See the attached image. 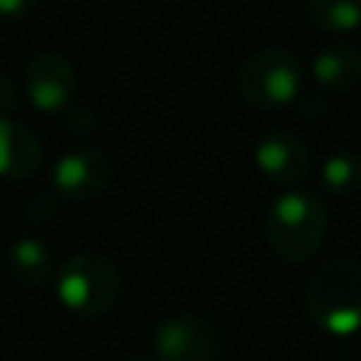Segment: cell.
Wrapping results in <instances>:
<instances>
[{"instance_id": "obj_3", "label": "cell", "mask_w": 361, "mask_h": 361, "mask_svg": "<svg viewBox=\"0 0 361 361\" xmlns=\"http://www.w3.org/2000/svg\"><path fill=\"white\" fill-rule=\"evenodd\" d=\"M59 302L79 316H102L121 296V274L102 254H76L56 271Z\"/></svg>"}, {"instance_id": "obj_5", "label": "cell", "mask_w": 361, "mask_h": 361, "mask_svg": "<svg viewBox=\"0 0 361 361\" xmlns=\"http://www.w3.org/2000/svg\"><path fill=\"white\" fill-rule=\"evenodd\" d=\"M113 164L102 149L76 147L65 152L51 172V183L68 200H90L110 186Z\"/></svg>"}, {"instance_id": "obj_13", "label": "cell", "mask_w": 361, "mask_h": 361, "mask_svg": "<svg viewBox=\"0 0 361 361\" xmlns=\"http://www.w3.org/2000/svg\"><path fill=\"white\" fill-rule=\"evenodd\" d=\"M319 180H322V186H324L330 195H336V197L355 195V192L361 189V155H358V152H350V149L333 152V155L322 164Z\"/></svg>"}, {"instance_id": "obj_1", "label": "cell", "mask_w": 361, "mask_h": 361, "mask_svg": "<svg viewBox=\"0 0 361 361\" xmlns=\"http://www.w3.org/2000/svg\"><path fill=\"white\" fill-rule=\"evenodd\" d=\"M327 231V212L319 195L305 189L282 192L268 214H265V240L271 251L285 262H305L310 259L324 240Z\"/></svg>"}, {"instance_id": "obj_8", "label": "cell", "mask_w": 361, "mask_h": 361, "mask_svg": "<svg viewBox=\"0 0 361 361\" xmlns=\"http://www.w3.org/2000/svg\"><path fill=\"white\" fill-rule=\"evenodd\" d=\"M254 164L271 183H279V186H293L305 180L310 172V155L305 144L296 135L282 133V130L265 133L257 141Z\"/></svg>"}, {"instance_id": "obj_12", "label": "cell", "mask_w": 361, "mask_h": 361, "mask_svg": "<svg viewBox=\"0 0 361 361\" xmlns=\"http://www.w3.org/2000/svg\"><path fill=\"white\" fill-rule=\"evenodd\" d=\"M305 20L324 34H353L361 28V0H305Z\"/></svg>"}, {"instance_id": "obj_6", "label": "cell", "mask_w": 361, "mask_h": 361, "mask_svg": "<svg viewBox=\"0 0 361 361\" xmlns=\"http://www.w3.org/2000/svg\"><path fill=\"white\" fill-rule=\"evenodd\" d=\"M152 344L158 361H212L217 353V333L206 319L183 313L161 322Z\"/></svg>"}, {"instance_id": "obj_4", "label": "cell", "mask_w": 361, "mask_h": 361, "mask_svg": "<svg viewBox=\"0 0 361 361\" xmlns=\"http://www.w3.org/2000/svg\"><path fill=\"white\" fill-rule=\"evenodd\" d=\"M237 90L248 107H285L302 93V62L288 48H262L243 62Z\"/></svg>"}, {"instance_id": "obj_11", "label": "cell", "mask_w": 361, "mask_h": 361, "mask_svg": "<svg viewBox=\"0 0 361 361\" xmlns=\"http://www.w3.org/2000/svg\"><path fill=\"white\" fill-rule=\"evenodd\" d=\"M8 271L23 285H39L54 274L51 248L37 237H20L8 248Z\"/></svg>"}, {"instance_id": "obj_7", "label": "cell", "mask_w": 361, "mask_h": 361, "mask_svg": "<svg viewBox=\"0 0 361 361\" xmlns=\"http://www.w3.org/2000/svg\"><path fill=\"white\" fill-rule=\"evenodd\" d=\"M25 93L42 113L68 107L76 93V71L62 54H37L25 65Z\"/></svg>"}, {"instance_id": "obj_9", "label": "cell", "mask_w": 361, "mask_h": 361, "mask_svg": "<svg viewBox=\"0 0 361 361\" xmlns=\"http://www.w3.org/2000/svg\"><path fill=\"white\" fill-rule=\"evenodd\" d=\"M42 164V147L37 135L11 118H0V178L6 180H25L37 175Z\"/></svg>"}, {"instance_id": "obj_2", "label": "cell", "mask_w": 361, "mask_h": 361, "mask_svg": "<svg viewBox=\"0 0 361 361\" xmlns=\"http://www.w3.org/2000/svg\"><path fill=\"white\" fill-rule=\"evenodd\" d=\"M305 310L324 333L361 330V265L353 259L322 262L305 285Z\"/></svg>"}, {"instance_id": "obj_10", "label": "cell", "mask_w": 361, "mask_h": 361, "mask_svg": "<svg viewBox=\"0 0 361 361\" xmlns=\"http://www.w3.org/2000/svg\"><path fill=\"white\" fill-rule=\"evenodd\" d=\"M313 79L333 93L355 87L361 82V51L347 42L322 48L313 59Z\"/></svg>"}, {"instance_id": "obj_14", "label": "cell", "mask_w": 361, "mask_h": 361, "mask_svg": "<svg viewBox=\"0 0 361 361\" xmlns=\"http://www.w3.org/2000/svg\"><path fill=\"white\" fill-rule=\"evenodd\" d=\"M14 107H17V85L6 73H0V118Z\"/></svg>"}, {"instance_id": "obj_15", "label": "cell", "mask_w": 361, "mask_h": 361, "mask_svg": "<svg viewBox=\"0 0 361 361\" xmlns=\"http://www.w3.org/2000/svg\"><path fill=\"white\" fill-rule=\"evenodd\" d=\"M37 0H0V17H23L34 8Z\"/></svg>"}]
</instances>
